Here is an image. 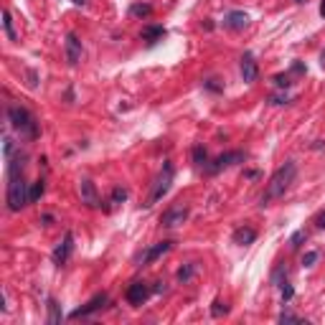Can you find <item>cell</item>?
Segmentation results:
<instances>
[{
	"mask_svg": "<svg viewBox=\"0 0 325 325\" xmlns=\"http://www.w3.org/2000/svg\"><path fill=\"white\" fill-rule=\"evenodd\" d=\"M297 320H300V317L292 315V312H282V315H279V322H297Z\"/></svg>",
	"mask_w": 325,
	"mask_h": 325,
	"instance_id": "31",
	"label": "cell"
},
{
	"mask_svg": "<svg viewBox=\"0 0 325 325\" xmlns=\"http://www.w3.org/2000/svg\"><path fill=\"white\" fill-rule=\"evenodd\" d=\"M188 216H191V211H188V206H186V203H173L171 209H166V211H162V216H160V224L166 226V229H176V226L186 224V221H188Z\"/></svg>",
	"mask_w": 325,
	"mask_h": 325,
	"instance_id": "6",
	"label": "cell"
},
{
	"mask_svg": "<svg viewBox=\"0 0 325 325\" xmlns=\"http://www.w3.org/2000/svg\"><path fill=\"white\" fill-rule=\"evenodd\" d=\"M244 160H247V155H244L241 150H229V152H221L219 157L209 160L206 166H203V173H206V176H219L221 171L236 166V162H244Z\"/></svg>",
	"mask_w": 325,
	"mask_h": 325,
	"instance_id": "5",
	"label": "cell"
},
{
	"mask_svg": "<svg viewBox=\"0 0 325 325\" xmlns=\"http://www.w3.org/2000/svg\"><path fill=\"white\" fill-rule=\"evenodd\" d=\"M150 295H152V287H150L147 282H132L130 287H127V292H125V300H127L132 307H140V305L147 302Z\"/></svg>",
	"mask_w": 325,
	"mask_h": 325,
	"instance_id": "7",
	"label": "cell"
},
{
	"mask_svg": "<svg viewBox=\"0 0 325 325\" xmlns=\"http://www.w3.org/2000/svg\"><path fill=\"white\" fill-rule=\"evenodd\" d=\"M44 193H46V181L44 178H38L36 183H31V203H36Z\"/></svg>",
	"mask_w": 325,
	"mask_h": 325,
	"instance_id": "20",
	"label": "cell"
},
{
	"mask_svg": "<svg viewBox=\"0 0 325 325\" xmlns=\"http://www.w3.org/2000/svg\"><path fill=\"white\" fill-rule=\"evenodd\" d=\"M130 13H132L135 18H150V16H152V6H150V3H135V6L130 8Z\"/></svg>",
	"mask_w": 325,
	"mask_h": 325,
	"instance_id": "19",
	"label": "cell"
},
{
	"mask_svg": "<svg viewBox=\"0 0 325 325\" xmlns=\"http://www.w3.org/2000/svg\"><path fill=\"white\" fill-rule=\"evenodd\" d=\"M171 249H173V241H157L155 247H150V249H145L140 254V264H152L155 259H160L162 254H168Z\"/></svg>",
	"mask_w": 325,
	"mask_h": 325,
	"instance_id": "11",
	"label": "cell"
},
{
	"mask_svg": "<svg viewBox=\"0 0 325 325\" xmlns=\"http://www.w3.org/2000/svg\"><path fill=\"white\" fill-rule=\"evenodd\" d=\"M41 221H44V226H51V224H54V216H51V214H44V216H41Z\"/></svg>",
	"mask_w": 325,
	"mask_h": 325,
	"instance_id": "35",
	"label": "cell"
},
{
	"mask_svg": "<svg viewBox=\"0 0 325 325\" xmlns=\"http://www.w3.org/2000/svg\"><path fill=\"white\" fill-rule=\"evenodd\" d=\"M292 295H295L292 284H287V282H284V284H282V302H290V300H292Z\"/></svg>",
	"mask_w": 325,
	"mask_h": 325,
	"instance_id": "29",
	"label": "cell"
},
{
	"mask_svg": "<svg viewBox=\"0 0 325 325\" xmlns=\"http://www.w3.org/2000/svg\"><path fill=\"white\" fill-rule=\"evenodd\" d=\"M315 226H317V229H325V211H320V214H317V219H315Z\"/></svg>",
	"mask_w": 325,
	"mask_h": 325,
	"instance_id": "34",
	"label": "cell"
},
{
	"mask_svg": "<svg viewBox=\"0 0 325 325\" xmlns=\"http://www.w3.org/2000/svg\"><path fill=\"white\" fill-rule=\"evenodd\" d=\"M109 302V297H107V292H97L87 305H81V307H76L69 317H74V320H79V317H89V315H94V312H99L104 305Z\"/></svg>",
	"mask_w": 325,
	"mask_h": 325,
	"instance_id": "8",
	"label": "cell"
},
{
	"mask_svg": "<svg viewBox=\"0 0 325 325\" xmlns=\"http://www.w3.org/2000/svg\"><path fill=\"white\" fill-rule=\"evenodd\" d=\"M127 188H122V186H117L114 191H112V203H125L127 201Z\"/></svg>",
	"mask_w": 325,
	"mask_h": 325,
	"instance_id": "24",
	"label": "cell"
},
{
	"mask_svg": "<svg viewBox=\"0 0 325 325\" xmlns=\"http://www.w3.org/2000/svg\"><path fill=\"white\" fill-rule=\"evenodd\" d=\"M295 176H297V166L292 160H287L284 166H279L274 173H272V178H269V183H267V188H264V193H262V206H267V203H272L274 198H282L284 193H287V188L292 186V181H295Z\"/></svg>",
	"mask_w": 325,
	"mask_h": 325,
	"instance_id": "1",
	"label": "cell"
},
{
	"mask_svg": "<svg viewBox=\"0 0 325 325\" xmlns=\"http://www.w3.org/2000/svg\"><path fill=\"white\" fill-rule=\"evenodd\" d=\"M3 31H6V36H8V41H18V33H16V28H13V16H11V11H3Z\"/></svg>",
	"mask_w": 325,
	"mask_h": 325,
	"instance_id": "18",
	"label": "cell"
},
{
	"mask_svg": "<svg viewBox=\"0 0 325 325\" xmlns=\"http://www.w3.org/2000/svg\"><path fill=\"white\" fill-rule=\"evenodd\" d=\"M269 102H272V104H287V102H290V97H287V94H277V97H272Z\"/></svg>",
	"mask_w": 325,
	"mask_h": 325,
	"instance_id": "32",
	"label": "cell"
},
{
	"mask_svg": "<svg viewBox=\"0 0 325 325\" xmlns=\"http://www.w3.org/2000/svg\"><path fill=\"white\" fill-rule=\"evenodd\" d=\"M160 292H166V282H162V279H157L155 287H152V295H160Z\"/></svg>",
	"mask_w": 325,
	"mask_h": 325,
	"instance_id": "33",
	"label": "cell"
},
{
	"mask_svg": "<svg viewBox=\"0 0 325 325\" xmlns=\"http://www.w3.org/2000/svg\"><path fill=\"white\" fill-rule=\"evenodd\" d=\"M241 79L247 81V84H252V81H257V76H259V66H257V61H254V56L252 54H244L241 56Z\"/></svg>",
	"mask_w": 325,
	"mask_h": 325,
	"instance_id": "13",
	"label": "cell"
},
{
	"mask_svg": "<svg viewBox=\"0 0 325 325\" xmlns=\"http://www.w3.org/2000/svg\"><path fill=\"white\" fill-rule=\"evenodd\" d=\"M320 16L325 18V0H322V3H320Z\"/></svg>",
	"mask_w": 325,
	"mask_h": 325,
	"instance_id": "36",
	"label": "cell"
},
{
	"mask_svg": "<svg viewBox=\"0 0 325 325\" xmlns=\"http://www.w3.org/2000/svg\"><path fill=\"white\" fill-rule=\"evenodd\" d=\"M295 3H305V0H295Z\"/></svg>",
	"mask_w": 325,
	"mask_h": 325,
	"instance_id": "38",
	"label": "cell"
},
{
	"mask_svg": "<svg viewBox=\"0 0 325 325\" xmlns=\"http://www.w3.org/2000/svg\"><path fill=\"white\" fill-rule=\"evenodd\" d=\"M317 257H320L317 252H307V254L302 257V267H312V264L317 262Z\"/></svg>",
	"mask_w": 325,
	"mask_h": 325,
	"instance_id": "30",
	"label": "cell"
},
{
	"mask_svg": "<svg viewBox=\"0 0 325 325\" xmlns=\"http://www.w3.org/2000/svg\"><path fill=\"white\" fill-rule=\"evenodd\" d=\"M140 36H142L145 44H150V46H152V44H157V41H160L162 36H166V28H162V26H145Z\"/></svg>",
	"mask_w": 325,
	"mask_h": 325,
	"instance_id": "16",
	"label": "cell"
},
{
	"mask_svg": "<svg viewBox=\"0 0 325 325\" xmlns=\"http://www.w3.org/2000/svg\"><path fill=\"white\" fill-rule=\"evenodd\" d=\"M305 239H307V234H305V231H295V234L290 236V249H300Z\"/></svg>",
	"mask_w": 325,
	"mask_h": 325,
	"instance_id": "25",
	"label": "cell"
},
{
	"mask_svg": "<svg viewBox=\"0 0 325 325\" xmlns=\"http://www.w3.org/2000/svg\"><path fill=\"white\" fill-rule=\"evenodd\" d=\"M49 322H51V325L61 322V310H59V302H56L54 297H49Z\"/></svg>",
	"mask_w": 325,
	"mask_h": 325,
	"instance_id": "21",
	"label": "cell"
},
{
	"mask_svg": "<svg viewBox=\"0 0 325 325\" xmlns=\"http://www.w3.org/2000/svg\"><path fill=\"white\" fill-rule=\"evenodd\" d=\"M173 176H176L173 162L166 160V162H162V168H160V173H157V178H155V183H152V191H150V196H147V203H145V206H152V203H157L162 196H166V193L171 191V186H173Z\"/></svg>",
	"mask_w": 325,
	"mask_h": 325,
	"instance_id": "4",
	"label": "cell"
},
{
	"mask_svg": "<svg viewBox=\"0 0 325 325\" xmlns=\"http://www.w3.org/2000/svg\"><path fill=\"white\" fill-rule=\"evenodd\" d=\"M193 162H196V166H206V162H209V152H206V147H203V145L193 147Z\"/></svg>",
	"mask_w": 325,
	"mask_h": 325,
	"instance_id": "22",
	"label": "cell"
},
{
	"mask_svg": "<svg viewBox=\"0 0 325 325\" xmlns=\"http://www.w3.org/2000/svg\"><path fill=\"white\" fill-rule=\"evenodd\" d=\"M284 279H287V267H277L274 274H272V284H274V287H282Z\"/></svg>",
	"mask_w": 325,
	"mask_h": 325,
	"instance_id": "23",
	"label": "cell"
},
{
	"mask_svg": "<svg viewBox=\"0 0 325 325\" xmlns=\"http://www.w3.org/2000/svg\"><path fill=\"white\" fill-rule=\"evenodd\" d=\"M64 51H66V61H69V66H79V61H81V41H79L76 33H66Z\"/></svg>",
	"mask_w": 325,
	"mask_h": 325,
	"instance_id": "10",
	"label": "cell"
},
{
	"mask_svg": "<svg viewBox=\"0 0 325 325\" xmlns=\"http://www.w3.org/2000/svg\"><path fill=\"white\" fill-rule=\"evenodd\" d=\"M71 252H74V234L71 231H66L64 234V239L56 244V249H54V254H51V259H54V264H66L69 262V257H71Z\"/></svg>",
	"mask_w": 325,
	"mask_h": 325,
	"instance_id": "9",
	"label": "cell"
},
{
	"mask_svg": "<svg viewBox=\"0 0 325 325\" xmlns=\"http://www.w3.org/2000/svg\"><path fill=\"white\" fill-rule=\"evenodd\" d=\"M247 23H249V16L244 13V11H231L224 18V26L231 28V31H244V28H247Z\"/></svg>",
	"mask_w": 325,
	"mask_h": 325,
	"instance_id": "14",
	"label": "cell"
},
{
	"mask_svg": "<svg viewBox=\"0 0 325 325\" xmlns=\"http://www.w3.org/2000/svg\"><path fill=\"white\" fill-rule=\"evenodd\" d=\"M79 193H81V203H84V206H89V209H97V206H99V193H97V186H94L89 178L81 181Z\"/></svg>",
	"mask_w": 325,
	"mask_h": 325,
	"instance_id": "12",
	"label": "cell"
},
{
	"mask_svg": "<svg viewBox=\"0 0 325 325\" xmlns=\"http://www.w3.org/2000/svg\"><path fill=\"white\" fill-rule=\"evenodd\" d=\"M74 3H76V6H84V3H87V0H74Z\"/></svg>",
	"mask_w": 325,
	"mask_h": 325,
	"instance_id": "37",
	"label": "cell"
},
{
	"mask_svg": "<svg viewBox=\"0 0 325 325\" xmlns=\"http://www.w3.org/2000/svg\"><path fill=\"white\" fill-rule=\"evenodd\" d=\"M3 155H6V160H11L13 155H16V145H13V140L6 135V140H3Z\"/></svg>",
	"mask_w": 325,
	"mask_h": 325,
	"instance_id": "26",
	"label": "cell"
},
{
	"mask_svg": "<svg viewBox=\"0 0 325 325\" xmlns=\"http://www.w3.org/2000/svg\"><path fill=\"white\" fill-rule=\"evenodd\" d=\"M274 84H277L279 89H287V87L292 84V79H290V74H277V76H274Z\"/></svg>",
	"mask_w": 325,
	"mask_h": 325,
	"instance_id": "28",
	"label": "cell"
},
{
	"mask_svg": "<svg viewBox=\"0 0 325 325\" xmlns=\"http://www.w3.org/2000/svg\"><path fill=\"white\" fill-rule=\"evenodd\" d=\"M229 312V307H226V302H221V300H214V307H211V315L214 317H221V315H226Z\"/></svg>",
	"mask_w": 325,
	"mask_h": 325,
	"instance_id": "27",
	"label": "cell"
},
{
	"mask_svg": "<svg viewBox=\"0 0 325 325\" xmlns=\"http://www.w3.org/2000/svg\"><path fill=\"white\" fill-rule=\"evenodd\" d=\"M6 201H8V211L18 214L23 206H28V203H31V183H26L23 176H11Z\"/></svg>",
	"mask_w": 325,
	"mask_h": 325,
	"instance_id": "3",
	"label": "cell"
},
{
	"mask_svg": "<svg viewBox=\"0 0 325 325\" xmlns=\"http://www.w3.org/2000/svg\"><path fill=\"white\" fill-rule=\"evenodd\" d=\"M8 122L21 132V137H26V140H36V137L41 135L38 119H36L26 107H21V104H11V107H8Z\"/></svg>",
	"mask_w": 325,
	"mask_h": 325,
	"instance_id": "2",
	"label": "cell"
},
{
	"mask_svg": "<svg viewBox=\"0 0 325 325\" xmlns=\"http://www.w3.org/2000/svg\"><path fill=\"white\" fill-rule=\"evenodd\" d=\"M322 61H325V51H322Z\"/></svg>",
	"mask_w": 325,
	"mask_h": 325,
	"instance_id": "39",
	"label": "cell"
},
{
	"mask_svg": "<svg viewBox=\"0 0 325 325\" xmlns=\"http://www.w3.org/2000/svg\"><path fill=\"white\" fill-rule=\"evenodd\" d=\"M196 272H198V267H196L193 262H188V264H183V267L176 272V279H178L181 284H188V282L193 279V274H196Z\"/></svg>",
	"mask_w": 325,
	"mask_h": 325,
	"instance_id": "17",
	"label": "cell"
},
{
	"mask_svg": "<svg viewBox=\"0 0 325 325\" xmlns=\"http://www.w3.org/2000/svg\"><path fill=\"white\" fill-rule=\"evenodd\" d=\"M257 239V231L252 226H239L234 231V244H239V247H247V244H252Z\"/></svg>",
	"mask_w": 325,
	"mask_h": 325,
	"instance_id": "15",
	"label": "cell"
}]
</instances>
